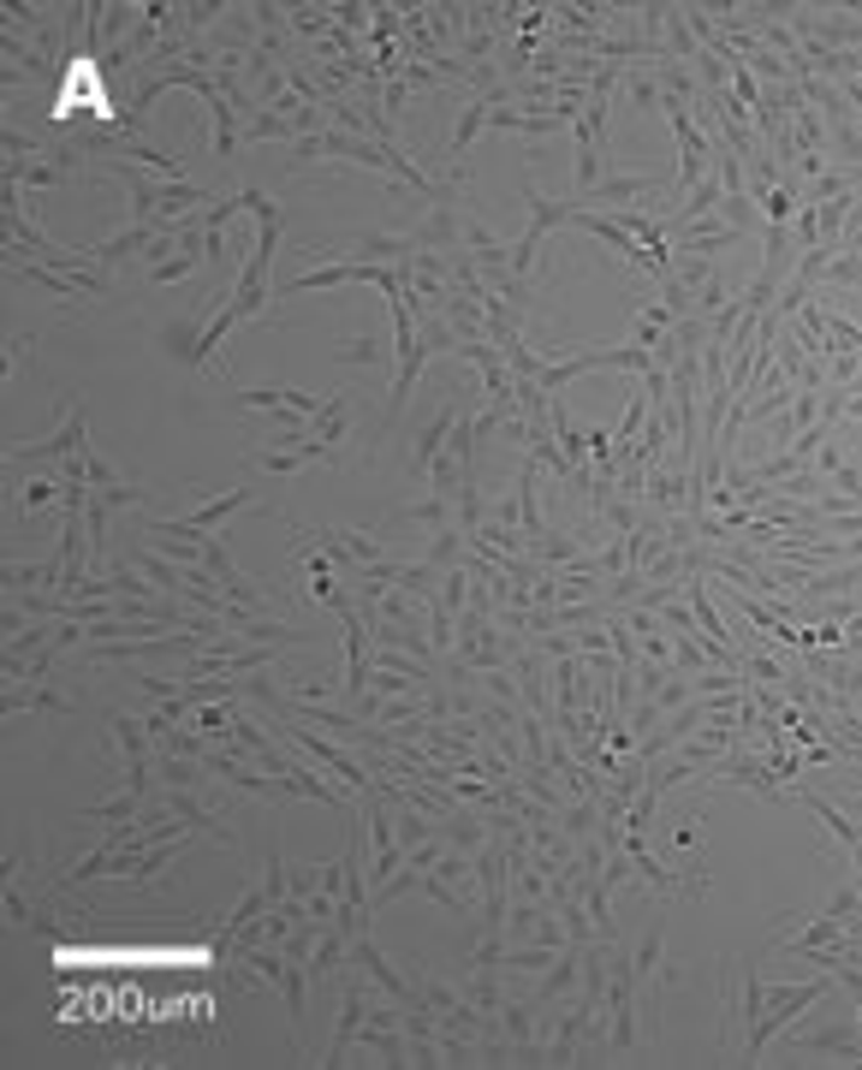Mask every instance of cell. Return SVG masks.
I'll use <instances>...</instances> for the list:
<instances>
[{"instance_id":"1","label":"cell","mask_w":862,"mask_h":1070,"mask_svg":"<svg viewBox=\"0 0 862 1070\" xmlns=\"http://www.w3.org/2000/svg\"><path fill=\"white\" fill-rule=\"evenodd\" d=\"M239 190H244V214L256 221V244H251V256H244L226 304H232V316H239V328H244V321H262L274 310V298H280L268 274H274V251H280V232H286V209L262 185H239Z\"/></svg>"},{"instance_id":"2","label":"cell","mask_w":862,"mask_h":1070,"mask_svg":"<svg viewBox=\"0 0 862 1070\" xmlns=\"http://www.w3.org/2000/svg\"><path fill=\"white\" fill-rule=\"evenodd\" d=\"M232 328H239V316H232L226 291H214V298H209V321L197 328V316H173L167 328H161V345H167L191 375H209V369H214V351L226 345Z\"/></svg>"},{"instance_id":"3","label":"cell","mask_w":862,"mask_h":1070,"mask_svg":"<svg viewBox=\"0 0 862 1070\" xmlns=\"http://www.w3.org/2000/svg\"><path fill=\"white\" fill-rule=\"evenodd\" d=\"M827 993H832V975H821V970H815V981H792V988H767V1011H762V1017H755V1029L743 1035V1065H762L773 1040H780L785 1029H792V1023H797L809 1005H821Z\"/></svg>"},{"instance_id":"4","label":"cell","mask_w":862,"mask_h":1070,"mask_svg":"<svg viewBox=\"0 0 862 1070\" xmlns=\"http://www.w3.org/2000/svg\"><path fill=\"white\" fill-rule=\"evenodd\" d=\"M387 321H393V393H387V410H382V429L405 417V405H411L422 369H429V351L417 340V310L405 298H387Z\"/></svg>"},{"instance_id":"5","label":"cell","mask_w":862,"mask_h":1070,"mask_svg":"<svg viewBox=\"0 0 862 1070\" xmlns=\"http://www.w3.org/2000/svg\"><path fill=\"white\" fill-rule=\"evenodd\" d=\"M90 446H96V441H90V417H84V399L71 393V399H66V422H60L54 434L7 446V471L24 476V471H36V464H54V471H60L66 459H78V452H90Z\"/></svg>"},{"instance_id":"6","label":"cell","mask_w":862,"mask_h":1070,"mask_svg":"<svg viewBox=\"0 0 862 1070\" xmlns=\"http://www.w3.org/2000/svg\"><path fill=\"white\" fill-rule=\"evenodd\" d=\"M661 197H672V173H607L583 209H601V214H625V209L666 214Z\"/></svg>"},{"instance_id":"7","label":"cell","mask_w":862,"mask_h":1070,"mask_svg":"<svg viewBox=\"0 0 862 1070\" xmlns=\"http://www.w3.org/2000/svg\"><path fill=\"white\" fill-rule=\"evenodd\" d=\"M708 780L714 785H743V791H755V797H767V803H797V791L767 768V755H750V750H732L726 761H714Z\"/></svg>"},{"instance_id":"8","label":"cell","mask_w":862,"mask_h":1070,"mask_svg":"<svg viewBox=\"0 0 862 1070\" xmlns=\"http://www.w3.org/2000/svg\"><path fill=\"white\" fill-rule=\"evenodd\" d=\"M333 988H340V1017H333V1035H328V1047H321V1059H316V1065H352L345 1052L357 1047L363 1017H369V1000H375V993L363 988V981H352V975H340Z\"/></svg>"},{"instance_id":"9","label":"cell","mask_w":862,"mask_h":1070,"mask_svg":"<svg viewBox=\"0 0 862 1070\" xmlns=\"http://www.w3.org/2000/svg\"><path fill=\"white\" fill-rule=\"evenodd\" d=\"M631 970H637V993L642 1005H661L672 988V963H666V928H649L631 951Z\"/></svg>"},{"instance_id":"10","label":"cell","mask_w":862,"mask_h":1070,"mask_svg":"<svg viewBox=\"0 0 862 1070\" xmlns=\"http://www.w3.org/2000/svg\"><path fill=\"white\" fill-rule=\"evenodd\" d=\"M352 417H357L352 393H328V399H321V410H316L310 422H303V441L328 446L333 464H340V459H345V441H352Z\"/></svg>"},{"instance_id":"11","label":"cell","mask_w":862,"mask_h":1070,"mask_svg":"<svg viewBox=\"0 0 862 1070\" xmlns=\"http://www.w3.org/2000/svg\"><path fill=\"white\" fill-rule=\"evenodd\" d=\"M310 464H333V452L316 446V441H286V446H256L251 452V471H262V476H298V471H310Z\"/></svg>"},{"instance_id":"12","label":"cell","mask_w":862,"mask_h":1070,"mask_svg":"<svg viewBox=\"0 0 862 1070\" xmlns=\"http://www.w3.org/2000/svg\"><path fill=\"white\" fill-rule=\"evenodd\" d=\"M232 399L244 410H268V417H316L321 399L303 387H232Z\"/></svg>"},{"instance_id":"13","label":"cell","mask_w":862,"mask_h":1070,"mask_svg":"<svg viewBox=\"0 0 862 1070\" xmlns=\"http://www.w3.org/2000/svg\"><path fill=\"white\" fill-rule=\"evenodd\" d=\"M66 565L60 553H42V560H7L0 565V589L7 595H24V589H60Z\"/></svg>"},{"instance_id":"14","label":"cell","mask_w":862,"mask_h":1070,"mask_svg":"<svg viewBox=\"0 0 862 1070\" xmlns=\"http://www.w3.org/2000/svg\"><path fill=\"white\" fill-rule=\"evenodd\" d=\"M732 244H743V232L726 227L720 214H708V221L684 227L678 239H672V251H690V256H714V262H720V251H732Z\"/></svg>"},{"instance_id":"15","label":"cell","mask_w":862,"mask_h":1070,"mask_svg":"<svg viewBox=\"0 0 862 1070\" xmlns=\"http://www.w3.org/2000/svg\"><path fill=\"white\" fill-rule=\"evenodd\" d=\"M71 708V696L66 691H54V684H7L0 691V714H66Z\"/></svg>"},{"instance_id":"16","label":"cell","mask_w":862,"mask_h":1070,"mask_svg":"<svg viewBox=\"0 0 862 1070\" xmlns=\"http://www.w3.org/2000/svg\"><path fill=\"white\" fill-rule=\"evenodd\" d=\"M143 809H150V797H143V791H131V785H120V797L84 803V809H78V827H120V820H137Z\"/></svg>"},{"instance_id":"17","label":"cell","mask_w":862,"mask_h":1070,"mask_svg":"<svg viewBox=\"0 0 862 1070\" xmlns=\"http://www.w3.org/2000/svg\"><path fill=\"white\" fill-rule=\"evenodd\" d=\"M458 410H464V405H446L441 417H429V422H422V429H417V446H411V471H417V476H422V471H429V464L446 452L452 429H458Z\"/></svg>"},{"instance_id":"18","label":"cell","mask_w":862,"mask_h":1070,"mask_svg":"<svg viewBox=\"0 0 862 1070\" xmlns=\"http://www.w3.org/2000/svg\"><path fill=\"white\" fill-rule=\"evenodd\" d=\"M797 809H809V815L821 820V827H827V832H832V839H839L844 850H857V845H862V827H857V820L844 815L832 797H821V791H797Z\"/></svg>"},{"instance_id":"19","label":"cell","mask_w":862,"mask_h":1070,"mask_svg":"<svg viewBox=\"0 0 862 1070\" xmlns=\"http://www.w3.org/2000/svg\"><path fill=\"white\" fill-rule=\"evenodd\" d=\"M661 78H654V66H631L625 71V84H619V108L625 113H654L661 108Z\"/></svg>"},{"instance_id":"20","label":"cell","mask_w":862,"mask_h":1070,"mask_svg":"<svg viewBox=\"0 0 862 1070\" xmlns=\"http://www.w3.org/2000/svg\"><path fill=\"white\" fill-rule=\"evenodd\" d=\"M155 780L173 785V791H202V785L214 780V773L202 768L197 755H167V750H155Z\"/></svg>"},{"instance_id":"21","label":"cell","mask_w":862,"mask_h":1070,"mask_svg":"<svg viewBox=\"0 0 862 1070\" xmlns=\"http://www.w3.org/2000/svg\"><path fill=\"white\" fill-rule=\"evenodd\" d=\"M239 143H244V150H256V143H286V150H291V143H298V125H291L286 113H274V108H256L251 120H244Z\"/></svg>"},{"instance_id":"22","label":"cell","mask_w":862,"mask_h":1070,"mask_svg":"<svg viewBox=\"0 0 862 1070\" xmlns=\"http://www.w3.org/2000/svg\"><path fill=\"white\" fill-rule=\"evenodd\" d=\"M506 970H464V981H458V993L471 1005H482V1011H500L511 993H506V981H500Z\"/></svg>"},{"instance_id":"23","label":"cell","mask_w":862,"mask_h":1070,"mask_svg":"<svg viewBox=\"0 0 862 1070\" xmlns=\"http://www.w3.org/2000/svg\"><path fill=\"white\" fill-rule=\"evenodd\" d=\"M434 571H452V565H464L471 560V536L458 530V523H446V530H434V541H429V553H422Z\"/></svg>"},{"instance_id":"24","label":"cell","mask_w":862,"mask_h":1070,"mask_svg":"<svg viewBox=\"0 0 862 1070\" xmlns=\"http://www.w3.org/2000/svg\"><path fill=\"white\" fill-rule=\"evenodd\" d=\"M803 1052H839V1059L857 1065V1047H862V1029H815V1035H797Z\"/></svg>"},{"instance_id":"25","label":"cell","mask_w":862,"mask_h":1070,"mask_svg":"<svg viewBox=\"0 0 862 1070\" xmlns=\"http://www.w3.org/2000/svg\"><path fill=\"white\" fill-rule=\"evenodd\" d=\"M672 280L690 286V291H703L708 280H720V262H714V256H690V251H672Z\"/></svg>"},{"instance_id":"26","label":"cell","mask_w":862,"mask_h":1070,"mask_svg":"<svg viewBox=\"0 0 862 1070\" xmlns=\"http://www.w3.org/2000/svg\"><path fill=\"white\" fill-rule=\"evenodd\" d=\"M399 518L405 523H422V530H446V523H458V511H452L446 494H429V500H411Z\"/></svg>"},{"instance_id":"27","label":"cell","mask_w":862,"mask_h":1070,"mask_svg":"<svg viewBox=\"0 0 862 1070\" xmlns=\"http://www.w3.org/2000/svg\"><path fill=\"white\" fill-rule=\"evenodd\" d=\"M286 24L298 36H310V42H328L340 19H333V7H286Z\"/></svg>"},{"instance_id":"28","label":"cell","mask_w":862,"mask_h":1070,"mask_svg":"<svg viewBox=\"0 0 862 1070\" xmlns=\"http://www.w3.org/2000/svg\"><path fill=\"white\" fill-rule=\"evenodd\" d=\"M696 36H690V19H684V7H672L666 12V60H684V66H696Z\"/></svg>"},{"instance_id":"29","label":"cell","mask_w":862,"mask_h":1070,"mask_svg":"<svg viewBox=\"0 0 862 1070\" xmlns=\"http://www.w3.org/2000/svg\"><path fill=\"white\" fill-rule=\"evenodd\" d=\"M417 340H422L429 357H452V351H458V333H452L446 316H417Z\"/></svg>"},{"instance_id":"30","label":"cell","mask_w":862,"mask_h":1070,"mask_svg":"<svg viewBox=\"0 0 862 1070\" xmlns=\"http://www.w3.org/2000/svg\"><path fill=\"white\" fill-rule=\"evenodd\" d=\"M672 666H678V672H690V679H696L703 666H714V661H708V642L696 637V630H672Z\"/></svg>"},{"instance_id":"31","label":"cell","mask_w":862,"mask_h":1070,"mask_svg":"<svg viewBox=\"0 0 862 1070\" xmlns=\"http://www.w3.org/2000/svg\"><path fill=\"white\" fill-rule=\"evenodd\" d=\"M434 600H441L452 619H458V613L471 607V565H452V571H441V595H434Z\"/></svg>"},{"instance_id":"32","label":"cell","mask_w":862,"mask_h":1070,"mask_svg":"<svg viewBox=\"0 0 862 1070\" xmlns=\"http://www.w3.org/2000/svg\"><path fill=\"white\" fill-rule=\"evenodd\" d=\"M482 696H488V702H506V708H523V684H518V672H511V666L482 672Z\"/></svg>"},{"instance_id":"33","label":"cell","mask_w":862,"mask_h":1070,"mask_svg":"<svg viewBox=\"0 0 862 1070\" xmlns=\"http://www.w3.org/2000/svg\"><path fill=\"white\" fill-rule=\"evenodd\" d=\"M387 357H393V345H382L375 333H363V340H352V345L340 351L345 369H375V363H387Z\"/></svg>"},{"instance_id":"34","label":"cell","mask_w":862,"mask_h":1070,"mask_svg":"<svg viewBox=\"0 0 862 1070\" xmlns=\"http://www.w3.org/2000/svg\"><path fill=\"white\" fill-rule=\"evenodd\" d=\"M54 494H66V488H60V476H24V482H19V511H42V506H54Z\"/></svg>"},{"instance_id":"35","label":"cell","mask_w":862,"mask_h":1070,"mask_svg":"<svg viewBox=\"0 0 862 1070\" xmlns=\"http://www.w3.org/2000/svg\"><path fill=\"white\" fill-rule=\"evenodd\" d=\"M714 214H720L726 227H738L743 239H750V232H755V221H762V209H755L750 197H726V202H720V209H714Z\"/></svg>"},{"instance_id":"36","label":"cell","mask_w":862,"mask_h":1070,"mask_svg":"<svg viewBox=\"0 0 862 1070\" xmlns=\"http://www.w3.org/2000/svg\"><path fill=\"white\" fill-rule=\"evenodd\" d=\"M654 702H661V714L684 708V702H696V679H690V672H678V666H672V679L661 684V696H654Z\"/></svg>"},{"instance_id":"37","label":"cell","mask_w":862,"mask_h":1070,"mask_svg":"<svg viewBox=\"0 0 862 1070\" xmlns=\"http://www.w3.org/2000/svg\"><path fill=\"white\" fill-rule=\"evenodd\" d=\"M821 286H832V291H839V286H862V256H832L827 262V274H821Z\"/></svg>"},{"instance_id":"38","label":"cell","mask_w":862,"mask_h":1070,"mask_svg":"<svg viewBox=\"0 0 862 1070\" xmlns=\"http://www.w3.org/2000/svg\"><path fill=\"white\" fill-rule=\"evenodd\" d=\"M84 476H90V488L101 494V488H120V471H113V464L108 459H101V446H90V452H84Z\"/></svg>"},{"instance_id":"39","label":"cell","mask_w":862,"mask_h":1070,"mask_svg":"<svg viewBox=\"0 0 862 1070\" xmlns=\"http://www.w3.org/2000/svg\"><path fill=\"white\" fill-rule=\"evenodd\" d=\"M137 691H143V702H173V696L185 691V679H167V672H143Z\"/></svg>"},{"instance_id":"40","label":"cell","mask_w":862,"mask_h":1070,"mask_svg":"<svg viewBox=\"0 0 862 1070\" xmlns=\"http://www.w3.org/2000/svg\"><path fill=\"white\" fill-rule=\"evenodd\" d=\"M862 911V892H857V881L851 886H839V892H832V898L821 904V916H832V922H851Z\"/></svg>"},{"instance_id":"41","label":"cell","mask_w":862,"mask_h":1070,"mask_svg":"<svg viewBox=\"0 0 862 1070\" xmlns=\"http://www.w3.org/2000/svg\"><path fill=\"white\" fill-rule=\"evenodd\" d=\"M333 19H340V31H369V24H375V7H363V0H340V7H333Z\"/></svg>"},{"instance_id":"42","label":"cell","mask_w":862,"mask_h":1070,"mask_svg":"<svg viewBox=\"0 0 862 1070\" xmlns=\"http://www.w3.org/2000/svg\"><path fill=\"white\" fill-rule=\"evenodd\" d=\"M827 482L844 494V500H857V506H862V471H857V464H839V471H832Z\"/></svg>"},{"instance_id":"43","label":"cell","mask_w":862,"mask_h":1070,"mask_svg":"<svg viewBox=\"0 0 862 1070\" xmlns=\"http://www.w3.org/2000/svg\"><path fill=\"white\" fill-rule=\"evenodd\" d=\"M839 464H851L844 459V441H821V452H815V476H832Z\"/></svg>"},{"instance_id":"44","label":"cell","mask_w":862,"mask_h":1070,"mask_svg":"<svg viewBox=\"0 0 862 1070\" xmlns=\"http://www.w3.org/2000/svg\"><path fill=\"white\" fill-rule=\"evenodd\" d=\"M839 251H844V256H862V197H857L851 221H844V239H839Z\"/></svg>"},{"instance_id":"45","label":"cell","mask_w":862,"mask_h":1070,"mask_svg":"<svg viewBox=\"0 0 862 1070\" xmlns=\"http://www.w3.org/2000/svg\"><path fill=\"white\" fill-rule=\"evenodd\" d=\"M310 892H316V869H298V862H291V898H310Z\"/></svg>"},{"instance_id":"46","label":"cell","mask_w":862,"mask_h":1070,"mask_svg":"<svg viewBox=\"0 0 862 1070\" xmlns=\"http://www.w3.org/2000/svg\"><path fill=\"white\" fill-rule=\"evenodd\" d=\"M851 422H862V387H851V410H844Z\"/></svg>"}]
</instances>
